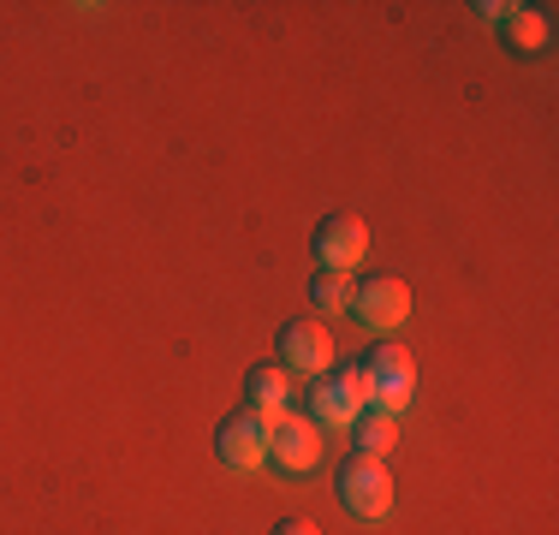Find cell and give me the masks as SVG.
Listing matches in <instances>:
<instances>
[{"label": "cell", "mask_w": 559, "mask_h": 535, "mask_svg": "<svg viewBox=\"0 0 559 535\" xmlns=\"http://www.w3.org/2000/svg\"><path fill=\"white\" fill-rule=\"evenodd\" d=\"M345 310H352V321L364 333H393L399 321L411 316V286L393 274H369L352 286V304H345Z\"/></svg>", "instance_id": "4"}, {"label": "cell", "mask_w": 559, "mask_h": 535, "mask_svg": "<svg viewBox=\"0 0 559 535\" xmlns=\"http://www.w3.org/2000/svg\"><path fill=\"white\" fill-rule=\"evenodd\" d=\"M304 417H310L322 435H334V428H352L364 417V405H357V393L340 381V374H316L310 393H304Z\"/></svg>", "instance_id": "8"}, {"label": "cell", "mask_w": 559, "mask_h": 535, "mask_svg": "<svg viewBox=\"0 0 559 535\" xmlns=\"http://www.w3.org/2000/svg\"><path fill=\"white\" fill-rule=\"evenodd\" d=\"M292 393H298V387H292V374L280 364H250L245 369V405L262 411V417H286Z\"/></svg>", "instance_id": "9"}, {"label": "cell", "mask_w": 559, "mask_h": 535, "mask_svg": "<svg viewBox=\"0 0 559 535\" xmlns=\"http://www.w3.org/2000/svg\"><path fill=\"white\" fill-rule=\"evenodd\" d=\"M340 506L352 518H364V524H381V518L393 512V476H388V464L381 459H352V464H340Z\"/></svg>", "instance_id": "2"}, {"label": "cell", "mask_w": 559, "mask_h": 535, "mask_svg": "<svg viewBox=\"0 0 559 535\" xmlns=\"http://www.w3.org/2000/svg\"><path fill=\"white\" fill-rule=\"evenodd\" d=\"M274 535H316V524H310V518H280Z\"/></svg>", "instance_id": "14"}, {"label": "cell", "mask_w": 559, "mask_h": 535, "mask_svg": "<svg viewBox=\"0 0 559 535\" xmlns=\"http://www.w3.org/2000/svg\"><path fill=\"white\" fill-rule=\"evenodd\" d=\"M476 12H483V19H488V24H500V19H506V12H512V0H483V7H476Z\"/></svg>", "instance_id": "15"}, {"label": "cell", "mask_w": 559, "mask_h": 535, "mask_svg": "<svg viewBox=\"0 0 559 535\" xmlns=\"http://www.w3.org/2000/svg\"><path fill=\"white\" fill-rule=\"evenodd\" d=\"M364 374H369V411H388V417H399L417 393V364H411L405 345H376L364 357Z\"/></svg>", "instance_id": "3"}, {"label": "cell", "mask_w": 559, "mask_h": 535, "mask_svg": "<svg viewBox=\"0 0 559 535\" xmlns=\"http://www.w3.org/2000/svg\"><path fill=\"white\" fill-rule=\"evenodd\" d=\"M274 345H280L274 364L286 369V374H310V381H316V374L334 369V333H328L316 316H286V321H280V340Z\"/></svg>", "instance_id": "1"}, {"label": "cell", "mask_w": 559, "mask_h": 535, "mask_svg": "<svg viewBox=\"0 0 559 535\" xmlns=\"http://www.w3.org/2000/svg\"><path fill=\"white\" fill-rule=\"evenodd\" d=\"M334 374H340V381H345V387H352V393H357V405L369 411V374H364V364H340Z\"/></svg>", "instance_id": "13"}, {"label": "cell", "mask_w": 559, "mask_h": 535, "mask_svg": "<svg viewBox=\"0 0 559 535\" xmlns=\"http://www.w3.org/2000/svg\"><path fill=\"white\" fill-rule=\"evenodd\" d=\"M500 36H506V48H518V54L548 48V12L542 7H512L500 19Z\"/></svg>", "instance_id": "11"}, {"label": "cell", "mask_w": 559, "mask_h": 535, "mask_svg": "<svg viewBox=\"0 0 559 535\" xmlns=\"http://www.w3.org/2000/svg\"><path fill=\"white\" fill-rule=\"evenodd\" d=\"M304 298H310L316 321H322V316H340L345 304H352V280L334 274V268H316V274H310V292H304Z\"/></svg>", "instance_id": "12"}, {"label": "cell", "mask_w": 559, "mask_h": 535, "mask_svg": "<svg viewBox=\"0 0 559 535\" xmlns=\"http://www.w3.org/2000/svg\"><path fill=\"white\" fill-rule=\"evenodd\" d=\"M269 423L262 411H226L221 428H215V459L226 471H257V464H269Z\"/></svg>", "instance_id": "5"}, {"label": "cell", "mask_w": 559, "mask_h": 535, "mask_svg": "<svg viewBox=\"0 0 559 535\" xmlns=\"http://www.w3.org/2000/svg\"><path fill=\"white\" fill-rule=\"evenodd\" d=\"M352 447H357V459L388 464V452L399 447V417H388V411H364V417L352 423Z\"/></svg>", "instance_id": "10"}, {"label": "cell", "mask_w": 559, "mask_h": 535, "mask_svg": "<svg viewBox=\"0 0 559 535\" xmlns=\"http://www.w3.org/2000/svg\"><path fill=\"white\" fill-rule=\"evenodd\" d=\"M310 250H316V268H334V274H352L357 262H364L369 250V226L357 221V214H322L310 233Z\"/></svg>", "instance_id": "6"}, {"label": "cell", "mask_w": 559, "mask_h": 535, "mask_svg": "<svg viewBox=\"0 0 559 535\" xmlns=\"http://www.w3.org/2000/svg\"><path fill=\"white\" fill-rule=\"evenodd\" d=\"M269 464H280V471L304 476L322 464V428H316L304 411H286V417L269 423Z\"/></svg>", "instance_id": "7"}]
</instances>
